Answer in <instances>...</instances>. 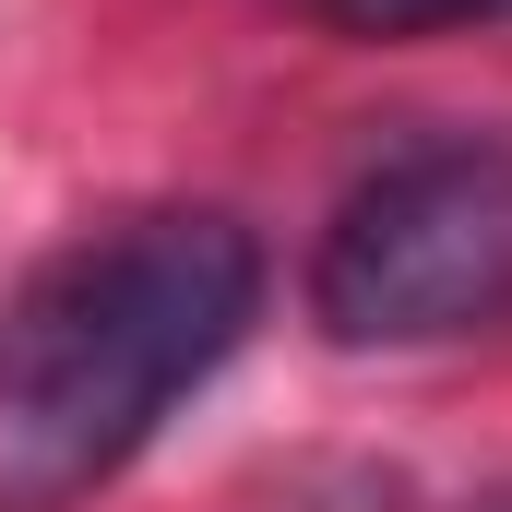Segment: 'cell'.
Here are the masks:
<instances>
[{"label":"cell","mask_w":512,"mask_h":512,"mask_svg":"<svg viewBox=\"0 0 512 512\" xmlns=\"http://www.w3.org/2000/svg\"><path fill=\"white\" fill-rule=\"evenodd\" d=\"M262 322V239L167 203L84 227L0 310V512H72L239 358Z\"/></svg>","instance_id":"cell-1"},{"label":"cell","mask_w":512,"mask_h":512,"mask_svg":"<svg viewBox=\"0 0 512 512\" xmlns=\"http://www.w3.org/2000/svg\"><path fill=\"white\" fill-rule=\"evenodd\" d=\"M310 322L334 346H465L512 322V143L382 155L310 251Z\"/></svg>","instance_id":"cell-2"},{"label":"cell","mask_w":512,"mask_h":512,"mask_svg":"<svg viewBox=\"0 0 512 512\" xmlns=\"http://www.w3.org/2000/svg\"><path fill=\"white\" fill-rule=\"evenodd\" d=\"M346 36H453V24H512V0H322Z\"/></svg>","instance_id":"cell-3"}]
</instances>
